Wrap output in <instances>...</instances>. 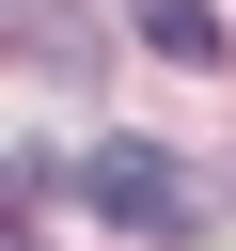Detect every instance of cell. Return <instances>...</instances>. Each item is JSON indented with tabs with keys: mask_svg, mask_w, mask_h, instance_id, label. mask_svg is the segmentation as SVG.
Returning a JSON list of instances; mask_svg holds the SVG:
<instances>
[{
	"mask_svg": "<svg viewBox=\"0 0 236 251\" xmlns=\"http://www.w3.org/2000/svg\"><path fill=\"white\" fill-rule=\"evenodd\" d=\"M79 204L126 220V235H189V173L142 157V141H94V157H79Z\"/></svg>",
	"mask_w": 236,
	"mask_h": 251,
	"instance_id": "cell-1",
	"label": "cell"
},
{
	"mask_svg": "<svg viewBox=\"0 0 236 251\" xmlns=\"http://www.w3.org/2000/svg\"><path fill=\"white\" fill-rule=\"evenodd\" d=\"M142 47H157V63H220V16H205V0H142Z\"/></svg>",
	"mask_w": 236,
	"mask_h": 251,
	"instance_id": "cell-2",
	"label": "cell"
}]
</instances>
